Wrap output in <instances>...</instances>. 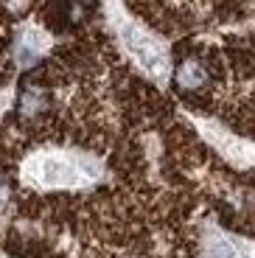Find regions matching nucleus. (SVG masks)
Listing matches in <instances>:
<instances>
[{
  "label": "nucleus",
  "instance_id": "f257e3e1",
  "mask_svg": "<svg viewBox=\"0 0 255 258\" xmlns=\"http://www.w3.org/2000/svg\"><path fill=\"white\" fill-rule=\"evenodd\" d=\"M34 174L42 185H73L79 180V168L65 157H42Z\"/></svg>",
  "mask_w": 255,
  "mask_h": 258
},
{
  "label": "nucleus",
  "instance_id": "7ed1b4c3",
  "mask_svg": "<svg viewBox=\"0 0 255 258\" xmlns=\"http://www.w3.org/2000/svg\"><path fill=\"white\" fill-rule=\"evenodd\" d=\"M177 79H179V84H182V87L194 90V87H199V84L205 82V73H202V68H199L197 62H185L182 68H179Z\"/></svg>",
  "mask_w": 255,
  "mask_h": 258
},
{
  "label": "nucleus",
  "instance_id": "f03ea898",
  "mask_svg": "<svg viewBox=\"0 0 255 258\" xmlns=\"http://www.w3.org/2000/svg\"><path fill=\"white\" fill-rule=\"evenodd\" d=\"M126 42H129V51L146 64V71L157 73V76L166 73V56H163V51H160L149 37H143V34H138V31H126Z\"/></svg>",
  "mask_w": 255,
  "mask_h": 258
}]
</instances>
